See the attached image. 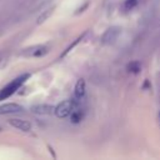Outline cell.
Masks as SVG:
<instances>
[{"label": "cell", "mask_w": 160, "mask_h": 160, "mask_svg": "<svg viewBox=\"0 0 160 160\" xmlns=\"http://www.w3.org/2000/svg\"><path fill=\"white\" fill-rule=\"evenodd\" d=\"M29 76H30L29 74H22L20 76H18L16 79H14L12 81H10L6 86H4L0 90V100H5V99L10 98L14 92H16L21 88V85L29 79Z\"/></svg>", "instance_id": "cell-1"}, {"label": "cell", "mask_w": 160, "mask_h": 160, "mask_svg": "<svg viewBox=\"0 0 160 160\" xmlns=\"http://www.w3.org/2000/svg\"><path fill=\"white\" fill-rule=\"evenodd\" d=\"M76 101H78L76 99H75V100L68 99V100L61 101V102L55 108V110H54L55 115H56L58 118H68V116L72 112V110L76 108V105H78Z\"/></svg>", "instance_id": "cell-2"}, {"label": "cell", "mask_w": 160, "mask_h": 160, "mask_svg": "<svg viewBox=\"0 0 160 160\" xmlns=\"http://www.w3.org/2000/svg\"><path fill=\"white\" fill-rule=\"evenodd\" d=\"M120 34H121V28L120 26H110L104 31L100 40L104 45H110V44H114L118 40Z\"/></svg>", "instance_id": "cell-3"}, {"label": "cell", "mask_w": 160, "mask_h": 160, "mask_svg": "<svg viewBox=\"0 0 160 160\" xmlns=\"http://www.w3.org/2000/svg\"><path fill=\"white\" fill-rule=\"evenodd\" d=\"M46 52H48V46H45V45H35V46H30V48H28V49H24L20 55H22V56H35V58H38V56L45 55Z\"/></svg>", "instance_id": "cell-4"}, {"label": "cell", "mask_w": 160, "mask_h": 160, "mask_svg": "<svg viewBox=\"0 0 160 160\" xmlns=\"http://www.w3.org/2000/svg\"><path fill=\"white\" fill-rule=\"evenodd\" d=\"M22 110V106L16 102H6L0 105V115H8V114H16Z\"/></svg>", "instance_id": "cell-5"}, {"label": "cell", "mask_w": 160, "mask_h": 160, "mask_svg": "<svg viewBox=\"0 0 160 160\" xmlns=\"http://www.w3.org/2000/svg\"><path fill=\"white\" fill-rule=\"evenodd\" d=\"M54 110H55L54 106L46 105V104H39V105L31 106V111L34 114H38V115H50L54 112Z\"/></svg>", "instance_id": "cell-6"}, {"label": "cell", "mask_w": 160, "mask_h": 160, "mask_svg": "<svg viewBox=\"0 0 160 160\" xmlns=\"http://www.w3.org/2000/svg\"><path fill=\"white\" fill-rule=\"evenodd\" d=\"M9 124L12 128L19 129L21 131H30L31 130V124L29 121H26V120H22V119H10Z\"/></svg>", "instance_id": "cell-7"}, {"label": "cell", "mask_w": 160, "mask_h": 160, "mask_svg": "<svg viewBox=\"0 0 160 160\" xmlns=\"http://www.w3.org/2000/svg\"><path fill=\"white\" fill-rule=\"evenodd\" d=\"M84 95H85V80L79 79L74 88V96L76 100H81L84 98Z\"/></svg>", "instance_id": "cell-8"}, {"label": "cell", "mask_w": 160, "mask_h": 160, "mask_svg": "<svg viewBox=\"0 0 160 160\" xmlns=\"http://www.w3.org/2000/svg\"><path fill=\"white\" fill-rule=\"evenodd\" d=\"M54 6H51V8H48L46 10H44L39 16H38V19H36V24H42V22H45L51 15H52V12H54Z\"/></svg>", "instance_id": "cell-9"}, {"label": "cell", "mask_w": 160, "mask_h": 160, "mask_svg": "<svg viewBox=\"0 0 160 160\" xmlns=\"http://www.w3.org/2000/svg\"><path fill=\"white\" fill-rule=\"evenodd\" d=\"M70 116H71V121H72L74 124H78V122H80V121L82 120L84 114H82L81 110H79V109L75 108V109L72 110V112L70 114Z\"/></svg>", "instance_id": "cell-10"}, {"label": "cell", "mask_w": 160, "mask_h": 160, "mask_svg": "<svg viewBox=\"0 0 160 160\" xmlns=\"http://www.w3.org/2000/svg\"><path fill=\"white\" fill-rule=\"evenodd\" d=\"M84 36H85V32H84L82 35H80L79 38H76V39H75V40H74V41H72V42H71V44H70V45L66 48V50H65V51L61 54V58H64L66 54H69V52L72 50V48H75V46H76V45H78V44H79V42L82 40V39H84Z\"/></svg>", "instance_id": "cell-11"}, {"label": "cell", "mask_w": 160, "mask_h": 160, "mask_svg": "<svg viewBox=\"0 0 160 160\" xmlns=\"http://www.w3.org/2000/svg\"><path fill=\"white\" fill-rule=\"evenodd\" d=\"M128 70L130 72H134V74H138L140 70H141V65L139 61H131L129 65H128Z\"/></svg>", "instance_id": "cell-12"}, {"label": "cell", "mask_w": 160, "mask_h": 160, "mask_svg": "<svg viewBox=\"0 0 160 160\" xmlns=\"http://www.w3.org/2000/svg\"><path fill=\"white\" fill-rule=\"evenodd\" d=\"M139 1H140V0H125V2H124V9H125L126 11L132 10V9L139 4Z\"/></svg>", "instance_id": "cell-13"}, {"label": "cell", "mask_w": 160, "mask_h": 160, "mask_svg": "<svg viewBox=\"0 0 160 160\" xmlns=\"http://www.w3.org/2000/svg\"><path fill=\"white\" fill-rule=\"evenodd\" d=\"M159 118H160V114H159Z\"/></svg>", "instance_id": "cell-14"}, {"label": "cell", "mask_w": 160, "mask_h": 160, "mask_svg": "<svg viewBox=\"0 0 160 160\" xmlns=\"http://www.w3.org/2000/svg\"><path fill=\"white\" fill-rule=\"evenodd\" d=\"M0 130H1V129H0Z\"/></svg>", "instance_id": "cell-15"}]
</instances>
